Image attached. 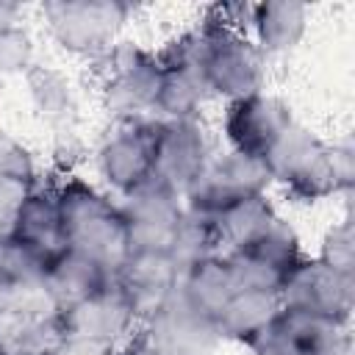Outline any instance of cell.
Here are the masks:
<instances>
[{
    "mask_svg": "<svg viewBox=\"0 0 355 355\" xmlns=\"http://www.w3.org/2000/svg\"><path fill=\"white\" fill-rule=\"evenodd\" d=\"M263 164L272 175V183H280L291 197L305 202L349 191L355 178L349 144H327L297 122L283 130Z\"/></svg>",
    "mask_w": 355,
    "mask_h": 355,
    "instance_id": "1",
    "label": "cell"
},
{
    "mask_svg": "<svg viewBox=\"0 0 355 355\" xmlns=\"http://www.w3.org/2000/svg\"><path fill=\"white\" fill-rule=\"evenodd\" d=\"M67 247L100 263L111 277L130 255V241L119 200L100 191L83 178H64L55 186Z\"/></svg>",
    "mask_w": 355,
    "mask_h": 355,
    "instance_id": "2",
    "label": "cell"
},
{
    "mask_svg": "<svg viewBox=\"0 0 355 355\" xmlns=\"http://www.w3.org/2000/svg\"><path fill=\"white\" fill-rule=\"evenodd\" d=\"M277 297L283 308L308 311L349 327L355 308V275L338 272L319 258H302L286 275Z\"/></svg>",
    "mask_w": 355,
    "mask_h": 355,
    "instance_id": "10",
    "label": "cell"
},
{
    "mask_svg": "<svg viewBox=\"0 0 355 355\" xmlns=\"http://www.w3.org/2000/svg\"><path fill=\"white\" fill-rule=\"evenodd\" d=\"M136 338L150 355H208L222 341L214 319L200 313L180 288L141 319Z\"/></svg>",
    "mask_w": 355,
    "mask_h": 355,
    "instance_id": "8",
    "label": "cell"
},
{
    "mask_svg": "<svg viewBox=\"0 0 355 355\" xmlns=\"http://www.w3.org/2000/svg\"><path fill=\"white\" fill-rule=\"evenodd\" d=\"M11 175V178H22V180H33L36 183V164L31 150L17 141L14 136L0 130V178Z\"/></svg>",
    "mask_w": 355,
    "mask_h": 355,
    "instance_id": "29",
    "label": "cell"
},
{
    "mask_svg": "<svg viewBox=\"0 0 355 355\" xmlns=\"http://www.w3.org/2000/svg\"><path fill=\"white\" fill-rule=\"evenodd\" d=\"M128 17L130 6L119 0H50L42 6L50 39L64 53L89 61H97L116 44Z\"/></svg>",
    "mask_w": 355,
    "mask_h": 355,
    "instance_id": "5",
    "label": "cell"
},
{
    "mask_svg": "<svg viewBox=\"0 0 355 355\" xmlns=\"http://www.w3.org/2000/svg\"><path fill=\"white\" fill-rule=\"evenodd\" d=\"M158 122V116L116 122L103 139L97 150V172L119 197L153 180Z\"/></svg>",
    "mask_w": 355,
    "mask_h": 355,
    "instance_id": "9",
    "label": "cell"
},
{
    "mask_svg": "<svg viewBox=\"0 0 355 355\" xmlns=\"http://www.w3.org/2000/svg\"><path fill=\"white\" fill-rule=\"evenodd\" d=\"M194 33V58L208 97L227 103L263 92V55L233 19H208Z\"/></svg>",
    "mask_w": 355,
    "mask_h": 355,
    "instance_id": "3",
    "label": "cell"
},
{
    "mask_svg": "<svg viewBox=\"0 0 355 355\" xmlns=\"http://www.w3.org/2000/svg\"><path fill=\"white\" fill-rule=\"evenodd\" d=\"M227 255L233 261L239 288H261V291H280L286 275L305 258L297 233L283 219H277L263 236H258L244 250Z\"/></svg>",
    "mask_w": 355,
    "mask_h": 355,
    "instance_id": "15",
    "label": "cell"
},
{
    "mask_svg": "<svg viewBox=\"0 0 355 355\" xmlns=\"http://www.w3.org/2000/svg\"><path fill=\"white\" fill-rule=\"evenodd\" d=\"M316 258L322 263L338 269V272L355 275V233H352V222L349 219H341L338 225H333L324 233L322 252Z\"/></svg>",
    "mask_w": 355,
    "mask_h": 355,
    "instance_id": "27",
    "label": "cell"
},
{
    "mask_svg": "<svg viewBox=\"0 0 355 355\" xmlns=\"http://www.w3.org/2000/svg\"><path fill=\"white\" fill-rule=\"evenodd\" d=\"M19 14H22V8H19L17 3H6V0H0V28L19 22Z\"/></svg>",
    "mask_w": 355,
    "mask_h": 355,
    "instance_id": "30",
    "label": "cell"
},
{
    "mask_svg": "<svg viewBox=\"0 0 355 355\" xmlns=\"http://www.w3.org/2000/svg\"><path fill=\"white\" fill-rule=\"evenodd\" d=\"M180 275V266L166 250H136L114 275V283L125 291L139 319H144L178 288Z\"/></svg>",
    "mask_w": 355,
    "mask_h": 355,
    "instance_id": "17",
    "label": "cell"
},
{
    "mask_svg": "<svg viewBox=\"0 0 355 355\" xmlns=\"http://www.w3.org/2000/svg\"><path fill=\"white\" fill-rule=\"evenodd\" d=\"M25 83H28V97L33 103V111L44 122L64 125L75 114L72 83L61 69L44 67V64H33L28 69V75H25Z\"/></svg>",
    "mask_w": 355,
    "mask_h": 355,
    "instance_id": "24",
    "label": "cell"
},
{
    "mask_svg": "<svg viewBox=\"0 0 355 355\" xmlns=\"http://www.w3.org/2000/svg\"><path fill=\"white\" fill-rule=\"evenodd\" d=\"M280 311V297L277 291H261V288H239L225 308L216 313V330L219 338L250 344Z\"/></svg>",
    "mask_w": 355,
    "mask_h": 355,
    "instance_id": "22",
    "label": "cell"
},
{
    "mask_svg": "<svg viewBox=\"0 0 355 355\" xmlns=\"http://www.w3.org/2000/svg\"><path fill=\"white\" fill-rule=\"evenodd\" d=\"M161 58V86L155 100L158 119H197L202 103L208 100V89L202 83L197 58H194V33L180 36L169 44Z\"/></svg>",
    "mask_w": 355,
    "mask_h": 355,
    "instance_id": "16",
    "label": "cell"
},
{
    "mask_svg": "<svg viewBox=\"0 0 355 355\" xmlns=\"http://www.w3.org/2000/svg\"><path fill=\"white\" fill-rule=\"evenodd\" d=\"M252 44L261 55H280L294 50L308 31V6L294 0L255 3L247 8Z\"/></svg>",
    "mask_w": 355,
    "mask_h": 355,
    "instance_id": "20",
    "label": "cell"
},
{
    "mask_svg": "<svg viewBox=\"0 0 355 355\" xmlns=\"http://www.w3.org/2000/svg\"><path fill=\"white\" fill-rule=\"evenodd\" d=\"M269 186H272V175L261 158L227 150L225 155H211L200 178L183 191L180 200L186 211L216 216L239 200L266 194Z\"/></svg>",
    "mask_w": 355,
    "mask_h": 355,
    "instance_id": "7",
    "label": "cell"
},
{
    "mask_svg": "<svg viewBox=\"0 0 355 355\" xmlns=\"http://www.w3.org/2000/svg\"><path fill=\"white\" fill-rule=\"evenodd\" d=\"M277 219L280 216H277V211H275V205L269 202L266 194H255V197L239 200V202H233L230 208H225L222 214L214 216L216 233H219V244H225L227 252L244 250L258 236H263Z\"/></svg>",
    "mask_w": 355,
    "mask_h": 355,
    "instance_id": "23",
    "label": "cell"
},
{
    "mask_svg": "<svg viewBox=\"0 0 355 355\" xmlns=\"http://www.w3.org/2000/svg\"><path fill=\"white\" fill-rule=\"evenodd\" d=\"M111 280L114 277L100 263H94L92 258L67 247L53 261H47L44 275H42V294L47 297V302L55 311H61V308L105 288Z\"/></svg>",
    "mask_w": 355,
    "mask_h": 355,
    "instance_id": "19",
    "label": "cell"
},
{
    "mask_svg": "<svg viewBox=\"0 0 355 355\" xmlns=\"http://www.w3.org/2000/svg\"><path fill=\"white\" fill-rule=\"evenodd\" d=\"M11 239L19 241L25 250H31L39 261H53L58 252L67 250L64 239V222L55 200V186H33L25 202L17 211Z\"/></svg>",
    "mask_w": 355,
    "mask_h": 355,
    "instance_id": "18",
    "label": "cell"
},
{
    "mask_svg": "<svg viewBox=\"0 0 355 355\" xmlns=\"http://www.w3.org/2000/svg\"><path fill=\"white\" fill-rule=\"evenodd\" d=\"M55 322L61 341L103 352H114L122 344H128L141 324L136 308L114 280L92 297L55 311Z\"/></svg>",
    "mask_w": 355,
    "mask_h": 355,
    "instance_id": "6",
    "label": "cell"
},
{
    "mask_svg": "<svg viewBox=\"0 0 355 355\" xmlns=\"http://www.w3.org/2000/svg\"><path fill=\"white\" fill-rule=\"evenodd\" d=\"M111 355H150V352H147V349L141 347V341L133 336L128 344H122V347H119V349H114Z\"/></svg>",
    "mask_w": 355,
    "mask_h": 355,
    "instance_id": "31",
    "label": "cell"
},
{
    "mask_svg": "<svg viewBox=\"0 0 355 355\" xmlns=\"http://www.w3.org/2000/svg\"><path fill=\"white\" fill-rule=\"evenodd\" d=\"M36 183L33 180H22V178H11V175H3L0 178V239H8L11 236L17 211H19V205L25 202V197L31 194V189Z\"/></svg>",
    "mask_w": 355,
    "mask_h": 355,
    "instance_id": "28",
    "label": "cell"
},
{
    "mask_svg": "<svg viewBox=\"0 0 355 355\" xmlns=\"http://www.w3.org/2000/svg\"><path fill=\"white\" fill-rule=\"evenodd\" d=\"M291 122H294L291 111L283 100H277L275 94L258 92L244 100L227 103L222 116V133L233 153L263 161Z\"/></svg>",
    "mask_w": 355,
    "mask_h": 355,
    "instance_id": "13",
    "label": "cell"
},
{
    "mask_svg": "<svg viewBox=\"0 0 355 355\" xmlns=\"http://www.w3.org/2000/svg\"><path fill=\"white\" fill-rule=\"evenodd\" d=\"M33 55H36L33 36L22 22L0 28V78L28 75V69L36 64Z\"/></svg>",
    "mask_w": 355,
    "mask_h": 355,
    "instance_id": "26",
    "label": "cell"
},
{
    "mask_svg": "<svg viewBox=\"0 0 355 355\" xmlns=\"http://www.w3.org/2000/svg\"><path fill=\"white\" fill-rule=\"evenodd\" d=\"M0 355H17V352H6V349H0Z\"/></svg>",
    "mask_w": 355,
    "mask_h": 355,
    "instance_id": "32",
    "label": "cell"
},
{
    "mask_svg": "<svg viewBox=\"0 0 355 355\" xmlns=\"http://www.w3.org/2000/svg\"><path fill=\"white\" fill-rule=\"evenodd\" d=\"M178 288L200 313H205L208 319H216V313L225 308V302L239 291V280H236L230 255L214 252V255L191 263L189 269H183Z\"/></svg>",
    "mask_w": 355,
    "mask_h": 355,
    "instance_id": "21",
    "label": "cell"
},
{
    "mask_svg": "<svg viewBox=\"0 0 355 355\" xmlns=\"http://www.w3.org/2000/svg\"><path fill=\"white\" fill-rule=\"evenodd\" d=\"M252 355H344L347 327L324 316L283 308L247 344Z\"/></svg>",
    "mask_w": 355,
    "mask_h": 355,
    "instance_id": "11",
    "label": "cell"
},
{
    "mask_svg": "<svg viewBox=\"0 0 355 355\" xmlns=\"http://www.w3.org/2000/svg\"><path fill=\"white\" fill-rule=\"evenodd\" d=\"M219 233H216V222L214 216H202L194 211H183V219L175 230V239L169 244V255L175 258V263L183 269H189L191 263L219 252Z\"/></svg>",
    "mask_w": 355,
    "mask_h": 355,
    "instance_id": "25",
    "label": "cell"
},
{
    "mask_svg": "<svg viewBox=\"0 0 355 355\" xmlns=\"http://www.w3.org/2000/svg\"><path fill=\"white\" fill-rule=\"evenodd\" d=\"M211 161V144L200 119H161L155 139L153 180L183 197Z\"/></svg>",
    "mask_w": 355,
    "mask_h": 355,
    "instance_id": "12",
    "label": "cell"
},
{
    "mask_svg": "<svg viewBox=\"0 0 355 355\" xmlns=\"http://www.w3.org/2000/svg\"><path fill=\"white\" fill-rule=\"evenodd\" d=\"M103 108L116 122L150 119L161 86V58L133 42H116L97 61Z\"/></svg>",
    "mask_w": 355,
    "mask_h": 355,
    "instance_id": "4",
    "label": "cell"
},
{
    "mask_svg": "<svg viewBox=\"0 0 355 355\" xmlns=\"http://www.w3.org/2000/svg\"><path fill=\"white\" fill-rule=\"evenodd\" d=\"M119 211L125 219L130 252H136V250H169L186 208L175 191L150 180L141 189L119 197Z\"/></svg>",
    "mask_w": 355,
    "mask_h": 355,
    "instance_id": "14",
    "label": "cell"
}]
</instances>
